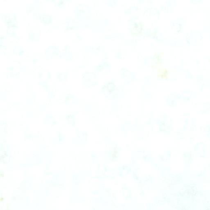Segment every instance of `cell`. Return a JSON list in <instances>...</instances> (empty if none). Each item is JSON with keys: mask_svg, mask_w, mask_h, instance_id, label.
<instances>
[{"mask_svg": "<svg viewBox=\"0 0 210 210\" xmlns=\"http://www.w3.org/2000/svg\"><path fill=\"white\" fill-rule=\"evenodd\" d=\"M143 26L142 24L140 23H136L133 25V26L132 27V30L133 31V32H132V33H133V34H134L135 32H136V29H138V30L139 31V32H141V30H143Z\"/></svg>", "mask_w": 210, "mask_h": 210, "instance_id": "1", "label": "cell"}]
</instances>
